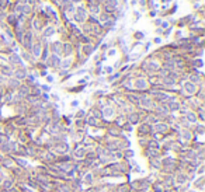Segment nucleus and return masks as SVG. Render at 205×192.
<instances>
[{"mask_svg":"<svg viewBox=\"0 0 205 192\" xmlns=\"http://www.w3.org/2000/svg\"><path fill=\"white\" fill-rule=\"evenodd\" d=\"M75 156L76 157H84L86 156V150L83 149V147H79V149L75 152Z\"/></svg>","mask_w":205,"mask_h":192,"instance_id":"1","label":"nucleus"},{"mask_svg":"<svg viewBox=\"0 0 205 192\" xmlns=\"http://www.w3.org/2000/svg\"><path fill=\"white\" fill-rule=\"evenodd\" d=\"M11 186H13V181H11V179H4V181H3V188L7 191V189H10Z\"/></svg>","mask_w":205,"mask_h":192,"instance_id":"2","label":"nucleus"},{"mask_svg":"<svg viewBox=\"0 0 205 192\" xmlns=\"http://www.w3.org/2000/svg\"><path fill=\"white\" fill-rule=\"evenodd\" d=\"M91 181H93V172H87L86 175L83 177V182H87V184H90Z\"/></svg>","mask_w":205,"mask_h":192,"instance_id":"3","label":"nucleus"},{"mask_svg":"<svg viewBox=\"0 0 205 192\" xmlns=\"http://www.w3.org/2000/svg\"><path fill=\"white\" fill-rule=\"evenodd\" d=\"M6 167H11L13 166V161H10V159H3V161H2Z\"/></svg>","mask_w":205,"mask_h":192,"instance_id":"4","label":"nucleus"},{"mask_svg":"<svg viewBox=\"0 0 205 192\" xmlns=\"http://www.w3.org/2000/svg\"><path fill=\"white\" fill-rule=\"evenodd\" d=\"M16 161L20 164V166H23V167H25L27 166V161H24L23 159H16Z\"/></svg>","mask_w":205,"mask_h":192,"instance_id":"5","label":"nucleus"},{"mask_svg":"<svg viewBox=\"0 0 205 192\" xmlns=\"http://www.w3.org/2000/svg\"><path fill=\"white\" fill-rule=\"evenodd\" d=\"M133 172H141V167H139V166H136L135 168H133Z\"/></svg>","mask_w":205,"mask_h":192,"instance_id":"6","label":"nucleus"},{"mask_svg":"<svg viewBox=\"0 0 205 192\" xmlns=\"http://www.w3.org/2000/svg\"><path fill=\"white\" fill-rule=\"evenodd\" d=\"M0 168H2V167H0Z\"/></svg>","mask_w":205,"mask_h":192,"instance_id":"7","label":"nucleus"}]
</instances>
